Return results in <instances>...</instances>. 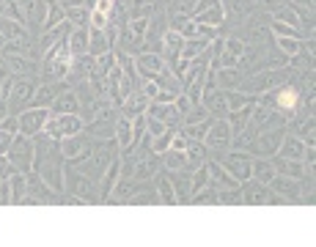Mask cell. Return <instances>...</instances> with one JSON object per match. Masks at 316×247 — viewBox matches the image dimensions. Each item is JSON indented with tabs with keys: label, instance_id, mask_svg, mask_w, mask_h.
I'll return each instance as SVG.
<instances>
[{
	"label": "cell",
	"instance_id": "cell-1",
	"mask_svg": "<svg viewBox=\"0 0 316 247\" xmlns=\"http://www.w3.org/2000/svg\"><path fill=\"white\" fill-rule=\"evenodd\" d=\"M278 104L283 110H294V104H297V93H294V88H286L283 93L278 96Z\"/></svg>",
	"mask_w": 316,
	"mask_h": 247
}]
</instances>
